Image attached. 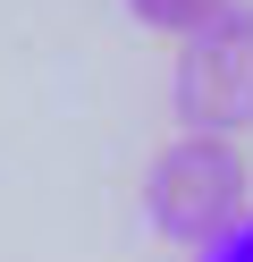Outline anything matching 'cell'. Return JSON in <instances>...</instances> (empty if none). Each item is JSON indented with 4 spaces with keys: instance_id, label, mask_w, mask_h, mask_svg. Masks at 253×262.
<instances>
[{
    "instance_id": "cell-1",
    "label": "cell",
    "mask_w": 253,
    "mask_h": 262,
    "mask_svg": "<svg viewBox=\"0 0 253 262\" xmlns=\"http://www.w3.org/2000/svg\"><path fill=\"white\" fill-rule=\"evenodd\" d=\"M245 186L253 178H245L236 136H177L144 169V220L160 245H211L245 211Z\"/></svg>"
},
{
    "instance_id": "cell-2",
    "label": "cell",
    "mask_w": 253,
    "mask_h": 262,
    "mask_svg": "<svg viewBox=\"0 0 253 262\" xmlns=\"http://www.w3.org/2000/svg\"><path fill=\"white\" fill-rule=\"evenodd\" d=\"M169 110L186 136H245L253 127V0H228L219 17L177 34Z\"/></svg>"
},
{
    "instance_id": "cell-3",
    "label": "cell",
    "mask_w": 253,
    "mask_h": 262,
    "mask_svg": "<svg viewBox=\"0 0 253 262\" xmlns=\"http://www.w3.org/2000/svg\"><path fill=\"white\" fill-rule=\"evenodd\" d=\"M228 0H127V17L144 26V34H194L202 17H219Z\"/></svg>"
},
{
    "instance_id": "cell-4",
    "label": "cell",
    "mask_w": 253,
    "mask_h": 262,
    "mask_svg": "<svg viewBox=\"0 0 253 262\" xmlns=\"http://www.w3.org/2000/svg\"><path fill=\"white\" fill-rule=\"evenodd\" d=\"M194 254H202V262H253V211H236V220L219 228L211 245H194Z\"/></svg>"
}]
</instances>
